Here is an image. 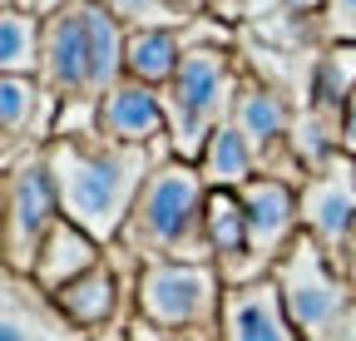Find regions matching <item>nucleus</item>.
I'll use <instances>...</instances> for the list:
<instances>
[{
	"label": "nucleus",
	"instance_id": "9",
	"mask_svg": "<svg viewBox=\"0 0 356 341\" xmlns=\"http://www.w3.org/2000/svg\"><path fill=\"white\" fill-rule=\"evenodd\" d=\"M243 198V213H248V238H252V258L273 272L277 258L292 247L297 238V223H302V198L292 193L287 178H252L238 188Z\"/></svg>",
	"mask_w": 356,
	"mask_h": 341
},
{
	"label": "nucleus",
	"instance_id": "6",
	"mask_svg": "<svg viewBox=\"0 0 356 341\" xmlns=\"http://www.w3.org/2000/svg\"><path fill=\"white\" fill-rule=\"evenodd\" d=\"M222 292L228 282L213 272V263H139V277H134L139 312L163 331L222 317Z\"/></svg>",
	"mask_w": 356,
	"mask_h": 341
},
{
	"label": "nucleus",
	"instance_id": "23",
	"mask_svg": "<svg viewBox=\"0 0 356 341\" xmlns=\"http://www.w3.org/2000/svg\"><path fill=\"white\" fill-rule=\"evenodd\" d=\"M273 10H287V15H322L327 0H273Z\"/></svg>",
	"mask_w": 356,
	"mask_h": 341
},
{
	"label": "nucleus",
	"instance_id": "8",
	"mask_svg": "<svg viewBox=\"0 0 356 341\" xmlns=\"http://www.w3.org/2000/svg\"><path fill=\"white\" fill-rule=\"evenodd\" d=\"M302 223L332 258L356 228V158L337 153L327 168H317L302 183Z\"/></svg>",
	"mask_w": 356,
	"mask_h": 341
},
{
	"label": "nucleus",
	"instance_id": "17",
	"mask_svg": "<svg viewBox=\"0 0 356 341\" xmlns=\"http://www.w3.org/2000/svg\"><path fill=\"white\" fill-rule=\"evenodd\" d=\"M198 168H203L208 188H233L238 193L257 174V153H252V144L233 129V124H218V129L208 134V144H203V153H198Z\"/></svg>",
	"mask_w": 356,
	"mask_h": 341
},
{
	"label": "nucleus",
	"instance_id": "10",
	"mask_svg": "<svg viewBox=\"0 0 356 341\" xmlns=\"http://www.w3.org/2000/svg\"><path fill=\"white\" fill-rule=\"evenodd\" d=\"M95 129L114 144H168V109L163 90L144 79H119L95 99Z\"/></svg>",
	"mask_w": 356,
	"mask_h": 341
},
{
	"label": "nucleus",
	"instance_id": "14",
	"mask_svg": "<svg viewBox=\"0 0 356 341\" xmlns=\"http://www.w3.org/2000/svg\"><path fill=\"white\" fill-rule=\"evenodd\" d=\"M99 238H89L79 223H70V218H60L55 223V233L44 238V247H40V263H35V282L44 287V292H60V287H70L74 277H84L89 267H99Z\"/></svg>",
	"mask_w": 356,
	"mask_h": 341
},
{
	"label": "nucleus",
	"instance_id": "18",
	"mask_svg": "<svg viewBox=\"0 0 356 341\" xmlns=\"http://www.w3.org/2000/svg\"><path fill=\"white\" fill-rule=\"evenodd\" d=\"M40 55H44V15L25 6H6V15H0V69L40 74Z\"/></svg>",
	"mask_w": 356,
	"mask_h": 341
},
{
	"label": "nucleus",
	"instance_id": "4",
	"mask_svg": "<svg viewBox=\"0 0 356 341\" xmlns=\"http://www.w3.org/2000/svg\"><path fill=\"white\" fill-rule=\"evenodd\" d=\"M273 282L282 287V302H287L302 341H341L346 336V326L356 317V287L341 277L332 252L312 233L292 238V247L273 267Z\"/></svg>",
	"mask_w": 356,
	"mask_h": 341
},
{
	"label": "nucleus",
	"instance_id": "21",
	"mask_svg": "<svg viewBox=\"0 0 356 341\" xmlns=\"http://www.w3.org/2000/svg\"><path fill=\"white\" fill-rule=\"evenodd\" d=\"M341 153L356 158V90H351V99L341 109Z\"/></svg>",
	"mask_w": 356,
	"mask_h": 341
},
{
	"label": "nucleus",
	"instance_id": "24",
	"mask_svg": "<svg viewBox=\"0 0 356 341\" xmlns=\"http://www.w3.org/2000/svg\"><path fill=\"white\" fill-rule=\"evenodd\" d=\"M6 6H20V0H6Z\"/></svg>",
	"mask_w": 356,
	"mask_h": 341
},
{
	"label": "nucleus",
	"instance_id": "7",
	"mask_svg": "<svg viewBox=\"0 0 356 341\" xmlns=\"http://www.w3.org/2000/svg\"><path fill=\"white\" fill-rule=\"evenodd\" d=\"M40 84L60 104H95V55H89V30H84V6H70L44 15V55H40Z\"/></svg>",
	"mask_w": 356,
	"mask_h": 341
},
{
	"label": "nucleus",
	"instance_id": "15",
	"mask_svg": "<svg viewBox=\"0 0 356 341\" xmlns=\"http://www.w3.org/2000/svg\"><path fill=\"white\" fill-rule=\"evenodd\" d=\"M188 55V35L184 25H149V30H129V50H124V69L129 79H144L154 90H168L178 65Z\"/></svg>",
	"mask_w": 356,
	"mask_h": 341
},
{
	"label": "nucleus",
	"instance_id": "5",
	"mask_svg": "<svg viewBox=\"0 0 356 341\" xmlns=\"http://www.w3.org/2000/svg\"><path fill=\"white\" fill-rule=\"evenodd\" d=\"M6 272H35L44 238L65 218L55 174L44 163V149H30L20 163H6Z\"/></svg>",
	"mask_w": 356,
	"mask_h": 341
},
{
	"label": "nucleus",
	"instance_id": "3",
	"mask_svg": "<svg viewBox=\"0 0 356 341\" xmlns=\"http://www.w3.org/2000/svg\"><path fill=\"white\" fill-rule=\"evenodd\" d=\"M238 84H243V69L233 65V50H222V45H188L173 84L163 90L173 158L198 163L208 134L218 129V124H228Z\"/></svg>",
	"mask_w": 356,
	"mask_h": 341
},
{
	"label": "nucleus",
	"instance_id": "19",
	"mask_svg": "<svg viewBox=\"0 0 356 341\" xmlns=\"http://www.w3.org/2000/svg\"><path fill=\"white\" fill-rule=\"evenodd\" d=\"M99 6H109L129 30H149V25H188L184 15L168 6V0H99Z\"/></svg>",
	"mask_w": 356,
	"mask_h": 341
},
{
	"label": "nucleus",
	"instance_id": "22",
	"mask_svg": "<svg viewBox=\"0 0 356 341\" xmlns=\"http://www.w3.org/2000/svg\"><path fill=\"white\" fill-rule=\"evenodd\" d=\"M332 263H337V267H341V277H346V282L356 287V228H351V238L341 242V252H337Z\"/></svg>",
	"mask_w": 356,
	"mask_h": 341
},
{
	"label": "nucleus",
	"instance_id": "12",
	"mask_svg": "<svg viewBox=\"0 0 356 341\" xmlns=\"http://www.w3.org/2000/svg\"><path fill=\"white\" fill-rule=\"evenodd\" d=\"M0 341H84V331L55 307V297L25 272H6V331Z\"/></svg>",
	"mask_w": 356,
	"mask_h": 341
},
{
	"label": "nucleus",
	"instance_id": "1",
	"mask_svg": "<svg viewBox=\"0 0 356 341\" xmlns=\"http://www.w3.org/2000/svg\"><path fill=\"white\" fill-rule=\"evenodd\" d=\"M168 153L173 149L149 153V144H114L99 129H65L44 144V163L55 174L65 218L99 242H119L149 174Z\"/></svg>",
	"mask_w": 356,
	"mask_h": 341
},
{
	"label": "nucleus",
	"instance_id": "11",
	"mask_svg": "<svg viewBox=\"0 0 356 341\" xmlns=\"http://www.w3.org/2000/svg\"><path fill=\"white\" fill-rule=\"evenodd\" d=\"M222 341H302L273 277L238 282L222 292Z\"/></svg>",
	"mask_w": 356,
	"mask_h": 341
},
{
	"label": "nucleus",
	"instance_id": "16",
	"mask_svg": "<svg viewBox=\"0 0 356 341\" xmlns=\"http://www.w3.org/2000/svg\"><path fill=\"white\" fill-rule=\"evenodd\" d=\"M55 307H60L79 331H95V326H104V322L114 317V307H119V277H114L104 263L89 267L84 277H74L70 287L55 292Z\"/></svg>",
	"mask_w": 356,
	"mask_h": 341
},
{
	"label": "nucleus",
	"instance_id": "2",
	"mask_svg": "<svg viewBox=\"0 0 356 341\" xmlns=\"http://www.w3.org/2000/svg\"><path fill=\"white\" fill-rule=\"evenodd\" d=\"M208 193L213 188L198 163L163 158L119 233V252H129L134 263H213Z\"/></svg>",
	"mask_w": 356,
	"mask_h": 341
},
{
	"label": "nucleus",
	"instance_id": "20",
	"mask_svg": "<svg viewBox=\"0 0 356 341\" xmlns=\"http://www.w3.org/2000/svg\"><path fill=\"white\" fill-rule=\"evenodd\" d=\"M317 35L327 45H356V0H327L317 15Z\"/></svg>",
	"mask_w": 356,
	"mask_h": 341
},
{
	"label": "nucleus",
	"instance_id": "13",
	"mask_svg": "<svg viewBox=\"0 0 356 341\" xmlns=\"http://www.w3.org/2000/svg\"><path fill=\"white\" fill-rule=\"evenodd\" d=\"M55 109H65L50 90L40 84V74H6L0 79V124H6V158L15 153L20 139L40 144L50 139V129L60 119H50Z\"/></svg>",
	"mask_w": 356,
	"mask_h": 341
}]
</instances>
